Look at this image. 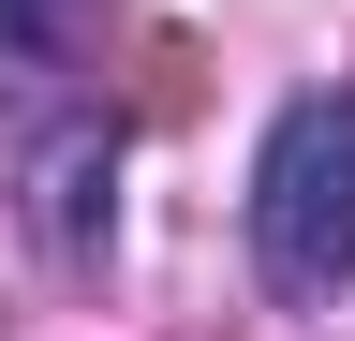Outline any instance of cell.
Listing matches in <instances>:
<instances>
[{
    "label": "cell",
    "instance_id": "cell-1",
    "mask_svg": "<svg viewBox=\"0 0 355 341\" xmlns=\"http://www.w3.org/2000/svg\"><path fill=\"white\" fill-rule=\"evenodd\" d=\"M252 267L282 312H326L355 282V90H296L252 149Z\"/></svg>",
    "mask_w": 355,
    "mask_h": 341
},
{
    "label": "cell",
    "instance_id": "cell-2",
    "mask_svg": "<svg viewBox=\"0 0 355 341\" xmlns=\"http://www.w3.org/2000/svg\"><path fill=\"white\" fill-rule=\"evenodd\" d=\"M30 252L44 267H104V223H119V119H60L30 149Z\"/></svg>",
    "mask_w": 355,
    "mask_h": 341
},
{
    "label": "cell",
    "instance_id": "cell-3",
    "mask_svg": "<svg viewBox=\"0 0 355 341\" xmlns=\"http://www.w3.org/2000/svg\"><path fill=\"white\" fill-rule=\"evenodd\" d=\"M60 30H74V0H0V104L60 60Z\"/></svg>",
    "mask_w": 355,
    "mask_h": 341
}]
</instances>
